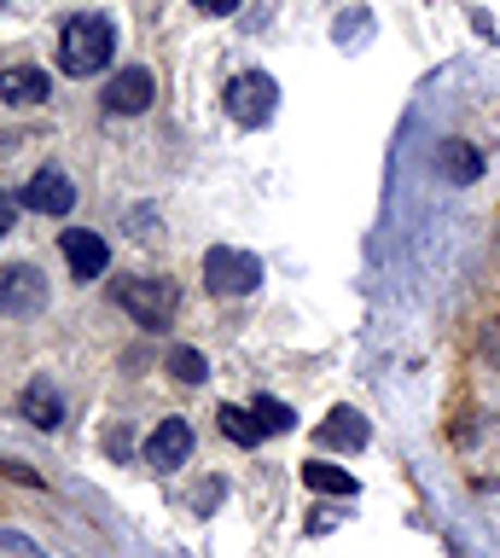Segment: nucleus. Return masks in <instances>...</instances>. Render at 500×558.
Segmentation results:
<instances>
[{
    "instance_id": "nucleus-16",
    "label": "nucleus",
    "mask_w": 500,
    "mask_h": 558,
    "mask_svg": "<svg viewBox=\"0 0 500 558\" xmlns=\"http://www.w3.org/2000/svg\"><path fill=\"white\" fill-rule=\"evenodd\" d=\"M251 413H256V425H263L268 436H280V430L297 425V413H291L285 401H273V396H256V401H251Z\"/></svg>"
},
{
    "instance_id": "nucleus-7",
    "label": "nucleus",
    "mask_w": 500,
    "mask_h": 558,
    "mask_svg": "<svg viewBox=\"0 0 500 558\" xmlns=\"http://www.w3.org/2000/svg\"><path fill=\"white\" fill-rule=\"evenodd\" d=\"M64 244V262H71V274L76 279H99L106 274V262H111V244L94 233V227H71V233H59Z\"/></svg>"
},
{
    "instance_id": "nucleus-17",
    "label": "nucleus",
    "mask_w": 500,
    "mask_h": 558,
    "mask_svg": "<svg viewBox=\"0 0 500 558\" xmlns=\"http://www.w3.org/2000/svg\"><path fill=\"white\" fill-rule=\"evenodd\" d=\"M169 373H175L181 384H204V378H210V361H204L198 349L181 343V349H169Z\"/></svg>"
},
{
    "instance_id": "nucleus-3",
    "label": "nucleus",
    "mask_w": 500,
    "mask_h": 558,
    "mask_svg": "<svg viewBox=\"0 0 500 558\" xmlns=\"http://www.w3.org/2000/svg\"><path fill=\"white\" fill-rule=\"evenodd\" d=\"M204 286L216 296H245V291L263 286V262L251 251H233V244H210V251H204Z\"/></svg>"
},
{
    "instance_id": "nucleus-20",
    "label": "nucleus",
    "mask_w": 500,
    "mask_h": 558,
    "mask_svg": "<svg viewBox=\"0 0 500 558\" xmlns=\"http://www.w3.org/2000/svg\"><path fill=\"white\" fill-rule=\"evenodd\" d=\"M0 7H7V0H0Z\"/></svg>"
},
{
    "instance_id": "nucleus-15",
    "label": "nucleus",
    "mask_w": 500,
    "mask_h": 558,
    "mask_svg": "<svg viewBox=\"0 0 500 558\" xmlns=\"http://www.w3.org/2000/svg\"><path fill=\"white\" fill-rule=\"evenodd\" d=\"M216 418H221V430H228V442H239V448H256L268 436L263 425H256V413H245V408H221Z\"/></svg>"
},
{
    "instance_id": "nucleus-14",
    "label": "nucleus",
    "mask_w": 500,
    "mask_h": 558,
    "mask_svg": "<svg viewBox=\"0 0 500 558\" xmlns=\"http://www.w3.org/2000/svg\"><path fill=\"white\" fill-rule=\"evenodd\" d=\"M303 483L315 488V495H343V500L355 495V477H350V471H343V465H326V460H308V465H303Z\"/></svg>"
},
{
    "instance_id": "nucleus-4",
    "label": "nucleus",
    "mask_w": 500,
    "mask_h": 558,
    "mask_svg": "<svg viewBox=\"0 0 500 558\" xmlns=\"http://www.w3.org/2000/svg\"><path fill=\"white\" fill-rule=\"evenodd\" d=\"M273 105H280V87H273L268 70H245V76L228 82V117L245 122V129H263L273 117Z\"/></svg>"
},
{
    "instance_id": "nucleus-2",
    "label": "nucleus",
    "mask_w": 500,
    "mask_h": 558,
    "mask_svg": "<svg viewBox=\"0 0 500 558\" xmlns=\"http://www.w3.org/2000/svg\"><path fill=\"white\" fill-rule=\"evenodd\" d=\"M111 296H117V303H123L141 326H169V320H175V308H181V291L169 286V279H151V274L117 279Z\"/></svg>"
},
{
    "instance_id": "nucleus-18",
    "label": "nucleus",
    "mask_w": 500,
    "mask_h": 558,
    "mask_svg": "<svg viewBox=\"0 0 500 558\" xmlns=\"http://www.w3.org/2000/svg\"><path fill=\"white\" fill-rule=\"evenodd\" d=\"M198 12H210V17H228V12H239V0H193Z\"/></svg>"
},
{
    "instance_id": "nucleus-6",
    "label": "nucleus",
    "mask_w": 500,
    "mask_h": 558,
    "mask_svg": "<svg viewBox=\"0 0 500 558\" xmlns=\"http://www.w3.org/2000/svg\"><path fill=\"white\" fill-rule=\"evenodd\" d=\"M151 94H158V82H151V70L129 64V70H117V76H111V87H106V111H117V117H141L146 105H151Z\"/></svg>"
},
{
    "instance_id": "nucleus-1",
    "label": "nucleus",
    "mask_w": 500,
    "mask_h": 558,
    "mask_svg": "<svg viewBox=\"0 0 500 558\" xmlns=\"http://www.w3.org/2000/svg\"><path fill=\"white\" fill-rule=\"evenodd\" d=\"M111 47H117V29L106 12H76L71 24L59 29V70L64 76H99L111 64Z\"/></svg>"
},
{
    "instance_id": "nucleus-8",
    "label": "nucleus",
    "mask_w": 500,
    "mask_h": 558,
    "mask_svg": "<svg viewBox=\"0 0 500 558\" xmlns=\"http://www.w3.org/2000/svg\"><path fill=\"white\" fill-rule=\"evenodd\" d=\"M24 204L41 209V216H64V209L76 204V181L64 169H36V174H29V186H24Z\"/></svg>"
},
{
    "instance_id": "nucleus-5",
    "label": "nucleus",
    "mask_w": 500,
    "mask_h": 558,
    "mask_svg": "<svg viewBox=\"0 0 500 558\" xmlns=\"http://www.w3.org/2000/svg\"><path fill=\"white\" fill-rule=\"evenodd\" d=\"M47 308V279L29 268V262H19V268H0V314H19V320H29V314Z\"/></svg>"
},
{
    "instance_id": "nucleus-13",
    "label": "nucleus",
    "mask_w": 500,
    "mask_h": 558,
    "mask_svg": "<svg viewBox=\"0 0 500 558\" xmlns=\"http://www.w3.org/2000/svg\"><path fill=\"white\" fill-rule=\"evenodd\" d=\"M320 436V448H343V453H355V448H367V418L350 413V408H338L326 425L315 430Z\"/></svg>"
},
{
    "instance_id": "nucleus-9",
    "label": "nucleus",
    "mask_w": 500,
    "mask_h": 558,
    "mask_svg": "<svg viewBox=\"0 0 500 558\" xmlns=\"http://www.w3.org/2000/svg\"><path fill=\"white\" fill-rule=\"evenodd\" d=\"M186 453H193V425H186V418H163V425L146 436V465H158V471L186 465Z\"/></svg>"
},
{
    "instance_id": "nucleus-12",
    "label": "nucleus",
    "mask_w": 500,
    "mask_h": 558,
    "mask_svg": "<svg viewBox=\"0 0 500 558\" xmlns=\"http://www.w3.org/2000/svg\"><path fill=\"white\" fill-rule=\"evenodd\" d=\"M47 70H36V64H7L0 70V99L7 105H41L47 99Z\"/></svg>"
},
{
    "instance_id": "nucleus-19",
    "label": "nucleus",
    "mask_w": 500,
    "mask_h": 558,
    "mask_svg": "<svg viewBox=\"0 0 500 558\" xmlns=\"http://www.w3.org/2000/svg\"><path fill=\"white\" fill-rule=\"evenodd\" d=\"M7 233H12V198L0 192V239H7Z\"/></svg>"
},
{
    "instance_id": "nucleus-11",
    "label": "nucleus",
    "mask_w": 500,
    "mask_h": 558,
    "mask_svg": "<svg viewBox=\"0 0 500 558\" xmlns=\"http://www.w3.org/2000/svg\"><path fill=\"white\" fill-rule=\"evenodd\" d=\"M437 174H442V181H454V186H472L483 174V151L472 146V140H442V146H437Z\"/></svg>"
},
{
    "instance_id": "nucleus-10",
    "label": "nucleus",
    "mask_w": 500,
    "mask_h": 558,
    "mask_svg": "<svg viewBox=\"0 0 500 558\" xmlns=\"http://www.w3.org/2000/svg\"><path fill=\"white\" fill-rule=\"evenodd\" d=\"M19 413H24L36 430H59V425H64V396H59V384H53V378H29L24 396H19Z\"/></svg>"
}]
</instances>
